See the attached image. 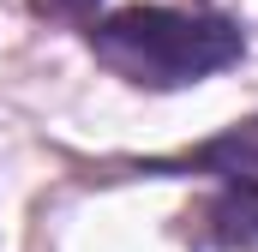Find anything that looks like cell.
I'll list each match as a JSON object with an SVG mask.
<instances>
[{
	"mask_svg": "<svg viewBox=\"0 0 258 252\" xmlns=\"http://www.w3.org/2000/svg\"><path fill=\"white\" fill-rule=\"evenodd\" d=\"M90 48L114 78L144 90H186L246 54L234 18L174 12V6H120L90 24Z\"/></svg>",
	"mask_w": 258,
	"mask_h": 252,
	"instance_id": "6da1fadb",
	"label": "cell"
},
{
	"mask_svg": "<svg viewBox=\"0 0 258 252\" xmlns=\"http://www.w3.org/2000/svg\"><path fill=\"white\" fill-rule=\"evenodd\" d=\"M162 168H198V174H216V180H228V204H222V216L234 222V216H258V114L252 120H234L228 132H216L210 144H198L186 150L180 162H162Z\"/></svg>",
	"mask_w": 258,
	"mask_h": 252,
	"instance_id": "7a4b0ae2",
	"label": "cell"
},
{
	"mask_svg": "<svg viewBox=\"0 0 258 252\" xmlns=\"http://www.w3.org/2000/svg\"><path fill=\"white\" fill-rule=\"evenodd\" d=\"M30 12H42V18H90L96 0H30Z\"/></svg>",
	"mask_w": 258,
	"mask_h": 252,
	"instance_id": "3957f363",
	"label": "cell"
}]
</instances>
